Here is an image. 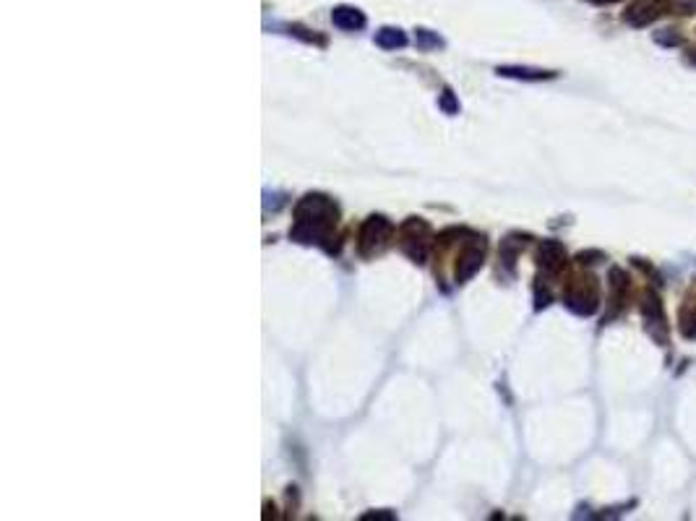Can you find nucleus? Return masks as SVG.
<instances>
[{
    "instance_id": "obj_1",
    "label": "nucleus",
    "mask_w": 696,
    "mask_h": 521,
    "mask_svg": "<svg viewBox=\"0 0 696 521\" xmlns=\"http://www.w3.org/2000/svg\"><path fill=\"white\" fill-rule=\"evenodd\" d=\"M337 203L329 201L326 196L311 193L305 196L297 206H295V229L293 238L300 243H319L326 245V240H331V229L337 224ZM329 250V245H326Z\"/></svg>"
},
{
    "instance_id": "obj_2",
    "label": "nucleus",
    "mask_w": 696,
    "mask_h": 521,
    "mask_svg": "<svg viewBox=\"0 0 696 521\" xmlns=\"http://www.w3.org/2000/svg\"><path fill=\"white\" fill-rule=\"evenodd\" d=\"M566 308L574 311L577 316H592L600 305V287H597L595 276H584V279H577L566 287Z\"/></svg>"
},
{
    "instance_id": "obj_3",
    "label": "nucleus",
    "mask_w": 696,
    "mask_h": 521,
    "mask_svg": "<svg viewBox=\"0 0 696 521\" xmlns=\"http://www.w3.org/2000/svg\"><path fill=\"white\" fill-rule=\"evenodd\" d=\"M392 232H394V227H392V222L386 219V217H381V214L368 217V222L360 227V253L363 256H373L378 250H384V245L392 238Z\"/></svg>"
},
{
    "instance_id": "obj_4",
    "label": "nucleus",
    "mask_w": 696,
    "mask_h": 521,
    "mask_svg": "<svg viewBox=\"0 0 696 521\" xmlns=\"http://www.w3.org/2000/svg\"><path fill=\"white\" fill-rule=\"evenodd\" d=\"M641 316H644V323H647V331L650 337L657 341V344H668V316H665V308L655 292H644L641 297Z\"/></svg>"
},
{
    "instance_id": "obj_5",
    "label": "nucleus",
    "mask_w": 696,
    "mask_h": 521,
    "mask_svg": "<svg viewBox=\"0 0 696 521\" xmlns=\"http://www.w3.org/2000/svg\"><path fill=\"white\" fill-rule=\"evenodd\" d=\"M399 235H402V250L407 256L422 264L425 261V253H428V238H431V229L422 219H410L404 222L402 229H399Z\"/></svg>"
},
{
    "instance_id": "obj_6",
    "label": "nucleus",
    "mask_w": 696,
    "mask_h": 521,
    "mask_svg": "<svg viewBox=\"0 0 696 521\" xmlns=\"http://www.w3.org/2000/svg\"><path fill=\"white\" fill-rule=\"evenodd\" d=\"M673 0H634L629 11L623 13V21L631 24V27L641 29L650 27L652 21H657L660 16H665L668 11H673Z\"/></svg>"
},
{
    "instance_id": "obj_7",
    "label": "nucleus",
    "mask_w": 696,
    "mask_h": 521,
    "mask_svg": "<svg viewBox=\"0 0 696 521\" xmlns=\"http://www.w3.org/2000/svg\"><path fill=\"white\" fill-rule=\"evenodd\" d=\"M483 261H486V243L480 238L477 243H472V245H467L462 250V256H459V261H457V271H454V274H457V282H467V279H472V276L480 271Z\"/></svg>"
},
{
    "instance_id": "obj_8",
    "label": "nucleus",
    "mask_w": 696,
    "mask_h": 521,
    "mask_svg": "<svg viewBox=\"0 0 696 521\" xmlns=\"http://www.w3.org/2000/svg\"><path fill=\"white\" fill-rule=\"evenodd\" d=\"M537 264H540L542 271L558 274L561 269L566 266V248L561 245L558 240H542V245L537 248Z\"/></svg>"
},
{
    "instance_id": "obj_9",
    "label": "nucleus",
    "mask_w": 696,
    "mask_h": 521,
    "mask_svg": "<svg viewBox=\"0 0 696 521\" xmlns=\"http://www.w3.org/2000/svg\"><path fill=\"white\" fill-rule=\"evenodd\" d=\"M608 282H610V302H613V311L608 318H613L618 316V311L623 308V302H626V292H629V276L623 271L621 266H613L610 271H608Z\"/></svg>"
},
{
    "instance_id": "obj_10",
    "label": "nucleus",
    "mask_w": 696,
    "mask_h": 521,
    "mask_svg": "<svg viewBox=\"0 0 696 521\" xmlns=\"http://www.w3.org/2000/svg\"><path fill=\"white\" fill-rule=\"evenodd\" d=\"M331 21L342 32H358V29L366 27V13L355 8V6H337L331 11Z\"/></svg>"
},
{
    "instance_id": "obj_11",
    "label": "nucleus",
    "mask_w": 696,
    "mask_h": 521,
    "mask_svg": "<svg viewBox=\"0 0 696 521\" xmlns=\"http://www.w3.org/2000/svg\"><path fill=\"white\" fill-rule=\"evenodd\" d=\"M498 74L506 79H522V81H548L556 79L553 71H542V68H524V65H501Z\"/></svg>"
},
{
    "instance_id": "obj_12",
    "label": "nucleus",
    "mask_w": 696,
    "mask_h": 521,
    "mask_svg": "<svg viewBox=\"0 0 696 521\" xmlns=\"http://www.w3.org/2000/svg\"><path fill=\"white\" fill-rule=\"evenodd\" d=\"M376 45L381 50H402L407 45V34L396 27H384L376 32Z\"/></svg>"
},
{
    "instance_id": "obj_13",
    "label": "nucleus",
    "mask_w": 696,
    "mask_h": 521,
    "mask_svg": "<svg viewBox=\"0 0 696 521\" xmlns=\"http://www.w3.org/2000/svg\"><path fill=\"white\" fill-rule=\"evenodd\" d=\"M678 329L683 334V339H694L696 337V305L694 302H686L681 313H678Z\"/></svg>"
},
{
    "instance_id": "obj_14",
    "label": "nucleus",
    "mask_w": 696,
    "mask_h": 521,
    "mask_svg": "<svg viewBox=\"0 0 696 521\" xmlns=\"http://www.w3.org/2000/svg\"><path fill=\"white\" fill-rule=\"evenodd\" d=\"M415 42H417L420 50H439V47H443V39H441L436 32H431V29H417Z\"/></svg>"
},
{
    "instance_id": "obj_15",
    "label": "nucleus",
    "mask_w": 696,
    "mask_h": 521,
    "mask_svg": "<svg viewBox=\"0 0 696 521\" xmlns=\"http://www.w3.org/2000/svg\"><path fill=\"white\" fill-rule=\"evenodd\" d=\"M655 42L662 47H681L686 39H683V34L676 32V29H662V32H655Z\"/></svg>"
},
{
    "instance_id": "obj_16",
    "label": "nucleus",
    "mask_w": 696,
    "mask_h": 521,
    "mask_svg": "<svg viewBox=\"0 0 696 521\" xmlns=\"http://www.w3.org/2000/svg\"><path fill=\"white\" fill-rule=\"evenodd\" d=\"M439 107L446 112V115H457V112H459V102H457V97H454V92H451V89H446V92L441 94Z\"/></svg>"
},
{
    "instance_id": "obj_17",
    "label": "nucleus",
    "mask_w": 696,
    "mask_h": 521,
    "mask_svg": "<svg viewBox=\"0 0 696 521\" xmlns=\"http://www.w3.org/2000/svg\"><path fill=\"white\" fill-rule=\"evenodd\" d=\"M535 300H537L535 302V308H537V311H542L545 305H550V292L542 287V284H537V290H535Z\"/></svg>"
},
{
    "instance_id": "obj_18",
    "label": "nucleus",
    "mask_w": 696,
    "mask_h": 521,
    "mask_svg": "<svg viewBox=\"0 0 696 521\" xmlns=\"http://www.w3.org/2000/svg\"><path fill=\"white\" fill-rule=\"evenodd\" d=\"M603 253L600 250H584V253H579L577 261L579 264H597V261H603Z\"/></svg>"
},
{
    "instance_id": "obj_19",
    "label": "nucleus",
    "mask_w": 696,
    "mask_h": 521,
    "mask_svg": "<svg viewBox=\"0 0 696 521\" xmlns=\"http://www.w3.org/2000/svg\"><path fill=\"white\" fill-rule=\"evenodd\" d=\"M363 519H394V513H366Z\"/></svg>"
},
{
    "instance_id": "obj_20",
    "label": "nucleus",
    "mask_w": 696,
    "mask_h": 521,
    "mask_svg": "<svg viewBox=\"0 0 696 521\" xmlns=\"http://www.w3.org/2000/svg\"><path fill=\"white\" fill-rule=\"evenodd\" d=\"M592 3H597V6H608V3H618V0H592Z\"/></svg>"
},
{
    "instance_id": "obj_21",
    "label": "nucleus",
    "mask_w": 696,
    "mask_h": 521,
    "mask_svg": "<svg viewBox=\"0 0 696 521\" xmlns=\"http://www.w3.org/2000/svg\"><path fill=\"white\" fill-rule=\"evenodd\" d=\"M691 63H694V65H696V50H694V55H691Z\"/></svg>"
}]
</instances>
